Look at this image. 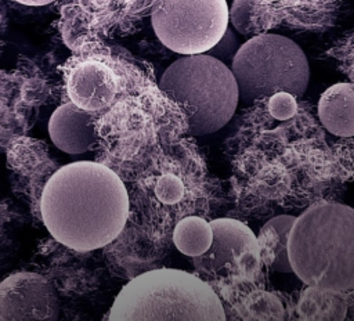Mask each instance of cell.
<instances>
[{"label":"cell","instance_id":"obj_1","mask_svg":"<svg viewBox=\"0 0 354 321\" xmlns=\"http://www.w3.org/2000/svg\"><path fill=\"white\" fill-rule=\"evenodd\" d=\"M39 210L48 232L62 245L100 249L123 230L129 196L119 176L97 162L59 166L46 181Z\"/></svg>","mask_w":354,"mask_h":321},{"label":"cell","instance_id":"obj_2","mask_svg":"<svg viewBox=\"0 0 354 321\" xmlns=\"http://www.w3.org/2000/svg\"><path fill=\"white\" fill-rule=\"evenodd\" d=\"M293 273L311 286L354 288V209L319 203L296 217L288 241Z\"/></svg>","mask_w":354,"mask_h":321},{"label":"cell","instance_id":"obj_3","mask_svg":"<svg viewBox=\"0 0 354 321\" xmlns=\"http://www.w3.org/2000/svg\"><path fill=\"white\" fill-rule=\"evenodd\" d=\"M106 320L223 321L225 311L213 288L199 277L177 268H156L122 288Z\"/></svg>","mask_w":354,"mask_h":321},{"label":"cell","instance_id":"obj_4","mask_svg":"<svg viewBox=\"0 0 354 321\" xmlns=\"http://www.w3.org/2000/svg\"><path fill=\"white\" fill-rule=\"evenodd\" d=\"M159 87L184 109L195 136L220 130L232 118L239 100L231 68L206 53L176 59L163 72Z\"/></svg>","mask_w":354,"mask_h":321},{"label":"cell","instance_id":"obj_5","mask_svg":"<svg viewBox=\"0 0 354 321\" xmlns=\"http://www.w3.org/2000/svg\"><path fill=\"white\" fill-rule=\"evenodd\" d=\"M239 98L245 102L288 91L304 94L310 68L303 50L290 39L263 33L253 36L236 50L231 61Z\"/></svg>","mask_w":354,"mask_h":321},{"label":"cell","instance_id":"obj_6","mask_svg":"<svg viewBox=\"0 0 354 321\" xmlns=\"http://www.w3.org/2000/svg\"><path fill=\"white\" fill-rule=\"evenodd\" d=\"M225 0H153L151 21L171 51L189 55L210 50L228 26Z\"/></svg>","mask_w":354,"mask_h":321},{"label":"cell","instance_id":"obj_7","mask_svg":"<svg viewBox=\"0 0 354 321\" xmlns=\"http://www.w3.org/2000/svg\"><path fill=\"white\" fill-rule=\"evenodd\" d=\"M64 71L65 93L79 108L97 113L109 108L116 100L120 80L115 68L93 50L79 51Z\"/></svg>","mask_w":354,"mask_h":321},{"label":"cell","instance_id":"obj_8","mask_svg":"<svg viewBox=\"0 0 354 321\" xmlns=\"http://www.w3.org/2000/svg\"><path fill=\"white\" fill-rule=\"evenodd\" d=\"M213 239L209 249L191 257L194 268L202 274L216 275L225 270L238 268L256 271L261 264L257 238L243 223L234 219L210 221Z\"/></svg>","mask_w":354,"mask_h":321},{"label":"cell","instance_id":"obj_9","mask_svg":"<svg viewBox=\"0 0 354 321\" xmlns=\"http://www.w3.org/2000/svg\"><path fill=\"white\" fill-rule=\"evenodd\" d=\"M58 314L57 292L43 275L19 271L0 282V321H53Z\"/></svg>","mask_w":354,"mask_h":321},{"label":"cell","instance_id":"obj_10","mask_svg":"<svg viewBox=\"0 0 354 321\" xmlns=\"http://www.w3.org/2000/svg\"><path fill=\"white\" fill-rule=\"evenodd\" d=\"M33 109L26 97L22 72L0 69V151L26 133Z\"/></svg>","mask_w":354,"mask_h":321},{"label":"cell","instance_id":"obj_11","mask_svg":"<svg viewBox=\"0 0 354 321\" xmlns=\"http://www.w3.org/2000/svg\"><path fill=\"white\" fill-rule=\"evenodd\" d=\"M48 133L53 143L66 154L87 152L95 141L93 113L68 101L53 112Z\"/></svg>","mask_w":354,"mask_h":321},{"label":"cell","instance_id":"obj_12","mask_svg":"<svg viewBox=\"0 0 354 321\" xmlns=\"http://www.w3.org/2000/svg\"><path fill=\"white\" fill-rule=\"evenodd\" d=\"M7 160L15 173L28 177L32 184H39L41 190L50 176L59 167L50 159L43 143L25 134L17 137L7 147Z\"/></svg>","mask_w":354,"mask_h":321},{"label":"cell","instance_id":"obj_13","mask_svg":"<svg viewBox=\"0 0 354 321\" xmlns=\"http://www.w3.org/2000/svg\"><path fill=\"white\" fill-rule=\"evenodd\" d=\"M324 127L335 136H354V83H336L326 89L318 102Z\"/></svg>","mask_w":354,"mask_h":321},{"label":"cell","instance_id":"obj_14","mask_svg":"<svg viewBox=\"0 0 354 321\" xmlns=\"http://www.w3.org/2000/svg\"><path fill=\"white\" fill-rule=\"evenodd\" d=\"M296 217L290 214L275 216L264 223L256 237L261 262L274 271L293 273L288 253V241Z\"/></svg>","mask_w":354,"mask_h":321},{"label":"cell","instance_id":"obj_15","mask_svg":"<svg viewBox=\"0 0 354 321\" xmlns=\"http://www.w3.org/2000/svg\"><path fill=\"white\" fill-rule=\"evenodd\" d=\"M297 313L300 320H344L347 300L340 291L307 285L301 292Z\"/></svg>","mask_w":354,"mask_h":321},{"label":"cell","instance_id":"obj_16","mask_svg":"<svg viewBox=\"0 0 354 321\" xmlns=\"http://www.w3.org/2000/svg\"><path fill=\"white\" fill-rule=\"evenodd\" d=\"M213 239L210 221L198 216L181 219L173 231V242L176 248L185 256L194 257L205 253Z\"/></svg>","mask_w":354,"mask_h":321},{"label":"cell","instance_id":"obj_17","mask_svg":"<svg viewBox=\"0 0 354 321\" xmlns=\"http://www.w3.org/2000/svg\"><path fill=\"white\" fill-rule=\"evenodd\" d=\"M260 4V0H234L228 15L232 26L241 35H253L257 30L254 24V14Z\"/></svg>","mask_w":354,"mask_h":321},{"label":"cell","instance_id":"obj_18","mask_svg":"<svg viewBox=\"0 0 354 321\" xmlns=\"http://www.w3.org/2000/svg\"><path fill=\"white\" fill-rule=\"evenodd\" d=\"M268 109L275 119L286 120L292 118L297 111L295 95L288 91H277L271 94L268 100Z\"/></svg>","mask_w":354,"mask_h":321},{"label":"cell","instance_id":"obj_19","mask_svg":"<svg viewBox=\"0 0 354 321\" xmlns=\"http://www.w3.org/2000/svg\"><path fill=\"white\" fill-rule=\"evenodd\" d=\"M238 48H239L238 39L234 35L232 29L227 26V29L223 33V36L220 37V40L210 50H207L206 54H209L225 64V61H230V59L232 61Z\"/></svg>","mask_w":354,"mask_h":321},{"label":"cell","instance_id":"obj_20","mask_svg":"<svg viewBox=\"0 0 354 321\" xmlns=\"http://www.w3.org/2000/svg\"><path fill=\"white\" fill-rule=\"evenodd\" d=\"M177 187H178V181L171 178V177H165L160 180V184L158 185V195L163 199V201H173L174 199V194L177 195Z\"/></svg>","mask_w":354,"mask_h":321},{"label":"cell","instance_id":"obj_21","mask_svg":"<svg viewBox=\"0 0 354 321\" xmlns=\"http://www.w3.org/2000/svg\"><path fill=\"white\" fill-rule=\"evenodd\" d=\"M6 32H7V12H6V8H4L3 3L0 1V53L4 47Z\"/></svg>","mask_w":354,"mask_h":321},{"label":"cell","instance_id":"obj_22","mask_svg":"<svg viewBox=\"0 0 354 321\" xmlns=\"http://www.w3.org/2000/svg\"><path fill=\"white\" fill-rule=\"evenodd\" d=\"M14 1L24 4V6H46V4L54 3L57 0H14Z\"/></svg>","mask_w":354,"mask_h":321}]
</instances>
